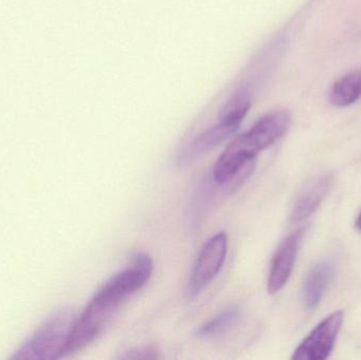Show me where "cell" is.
Returning a JSON list of instances; mask_svg holds the SVG:
<instances>
[{
    "label": "cell",
    "mask_w": 361,
    "mask_h": 360,
    "mask_svg": "<svg viewBox=\"0 0 361 360\" xmlns=\"http://www.w3.org/2000/svg\"><path fill=\"white\" fill-rule=\"evenodd\" d=\"M361 97V71H354L339 78L330 91V101L335 107L353 105Z\"/></svg>",
    "instance_id": "9"
},
{
    "label": "cell",
    "mask_w": 361,
    "mask_h": 360,
    "mask_svg": "<svg viewBox=\"0 0 361 360\" xmlns=\"http://www.w3.org/2000/svg\"><path fill=\"white\" fill-rule=\"evenodd\" d=\"M241 311L238 306H231L220 314L214 316L210 321H206L197 330V337L208 338L221 335L228 331L239 321Z\"/></svg>",
    "instance_id": "10"
},
{
    "label": "cell",
    "mask_w": 361,
    "mask_h": 360,
    "mask_svg": "<svg viewBox=\"0 0 361 360\" xmlns=\"http://www.w3.org/2000/svg\"><path fill=\"white\" fill-rule=\"evenodd\" d=\"M333 184V175H317L310 180L302 190L299 192L292 213H290V223L298 224L311 217L317 211L326 194L330 192Z\"/></svg>",
    "instance_id": "7"
},
{
    "label": "cell",
    "mask_w": 361,
    "mask_h": 360,
    "mask_svg": "<svg viewBox=\"0 0 361 360\" xmlns=\"http://www.w3.org/2000/svg\"><path fill=\"white\" fill-rule=\"evenodd\" d=\"M78 317L69 308L59 309L53 313L39 329L20 347L12 359H57L71 335Z\"/></svg>",
    "instance_id": "3"
},
{
    "label": "cell",
    "mask_w": 361,
    "mask_h": 360,
    "mask_svg": "<svg viewBox=\"0 0 361 360\" xmlns=\"http://www.w3.org/2000/svg\"><path fill=\"white\" fill-rule=\"evenodd\" d=\"M356 228H358V230L361 232V211L360 213V215H358L357 219H356Z\"/></svg>",
    "instance_id": "12"
},
{
    "label": "cell",
    "mask_w": 361,
    "mask_h": 360,
    "mask_svg": "<svg viewBox=\"0 0 361 360\" xmlns=\"http://www.w3.org/2000/svg\"><path fill=\"white\" fill-rule=\"evenodd\" d=\"M305 232V228H300L280 243L269 268L267 279V291L269 294L281 291L290 280Z\"/></svg>",
    "instance_id": "6"
},
{
    "label": "cell",
    "mask_w": 361,
    "mask_h": 360,
    "mask_svg": "<svg viewBox=\"0 0 361 360\" xmlns=\"http://www.w3.org/2000/svg\"><path fill=\"white\" fill-rule=\"evenodd\" d=\"M334 262L330 259L316 263L305 276L303 283V302L307 310L313 311L319 306L334 275Z\"/></svg>",
    "instance_id": "8"
},
{
    "label": "cell",
    "mask_w": 361,
    "mask_h": 360,
    "mask_svg": "<svg viewBox=\"0 0 361 360\" xmlns=\"http://www.w3.org/2000/svg\"><path fill=\"white\" fill-rule=\"evenodd\" d=\"M227 247L228 238L225 232L214 235L204 243L187 283L186 294L189 299L199 296L220 273L226 259Z\"/></svg>",
    "instance_id": "4"
},
{
    "label": "cell",
    "mask_w": 361,
    "mask_h": 360,
    "mask_svg": "<svg viewBox=\"0 0 361 360\" xmlns=\"http://www.w3.org/2000/svg\"><path fill=\"white\" fill-rule=\"evenodd\" d=\"M292 114L288 110L269 112L257 120L250 130L235 137L219 156L212 170L216 184L229 183L263 150L281 139L290 128Z\"/></svg>",
    "instance_id": "1"
},
{
    "label": "cell",
    "mask_w": 361,
    "mask_h": 360,
    "mask_svg": "<svg viewBox=\"0 0 361 360\" xmlns=\"http://www.w3.org/2000/svg\"><path fill=\"white\" fill-rule=\"evenodd\" d=\"M126 299L107 285H104L76 319L63 357L75 354L92 344L105 331L121 304Z\"/></svg>",
    "instance_id": "2"
},
{
    "label": "cell",
    "mask_w": 361,
    "mask_h": 360,
    "mask_svg": "<svg viewBox=\"0 0 361 360\" xmlns=\"http://www.w3.org/2000/svg\"><path fill=\"white\" fill-rule=\"evenodd\" d=\"M345 318L343 311H336L318 323L294 351V360H324L330 356Z\"/></svg>",
    "instance_id": "5"
},
{
    "label": "cell",
    "mask_w": 361,
    "mask_h": 360,
    "mask_svg": "<svg viewBox=\"0 0 361 360\" xmlns=\"http://www.w3.org/2000/svg\"><path fill=\"white\" fill-rule=\"evenodd\" d=\"M160 359L159 351L152 346L140 347V348L131 349V350L126 351L124 354L121 355L118 359L126 360H147V359Z\"/></svg>",
    "instance_id": "11"
}]
</instances>
